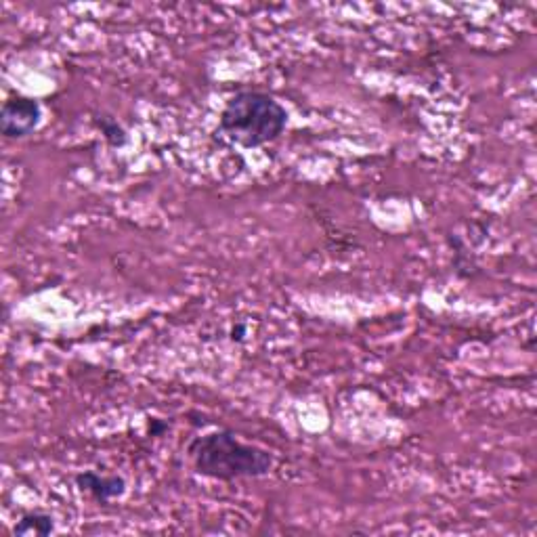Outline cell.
<instances>
[{
	"label": "cell",
	"instance_id": "obj_1",
	"mask_svg": "<svg viewBox=\"0 0 537 537\" xmlns=\"http://www.w3.org/2000/svg\"><path fill=\"white\" fill-rule=\"evenodd\" d=\"M187 451L198 475L219 481L265 477L273 468L269 451L242 443L231 431H217L193 439Z\"/></svg>",
	"mask_w": 537,
	"mask_h": 537
},
{
	"label": "cell",
	"instance_id": "obj_2",
	"mask_svg": "<svg viewBox=\"0 0 537 537\" xmlns=\"http://www.w3.org/2000/svg\"><path fill=\"white\" fill-rule=\"evenodd\" d=\"M286 107L261 91L235 93L221 114V133L242 147H261L286 131Z\"/></svg>",
	"mask_w": 537,
	"mask_h": 537
},
{
	"label": "cell",
	"instance_id": "obj_3",
	"mask_svg": "<svg viewBox=\"0 0 537 537\" xmlns=\"http://www.w3.org/2000/svg\"><path fill=\"white\" fill-rule=\"evenodd\" d=\"M40 120V103L30 97H13L5 101L3 112H0V128L7 139H24L32 135Z\"/></svg>",
	"mask_w": 537,
	"mask_h": 537
},
{
	"label": "cell",
	"instance_id": "obj_4",
	"mask_svg": "<svg viewBox=\"0 0 537 537\" xmlns=\"http://www.w3.org/2000/svg\"><path fill=\"white\" fill-rule=\"evenodd\" d=\"M76 483L82 491L91 493V496L101 504H107L124 496V491H126V483L122 477H101L95 470L80 472V475L76 477Z\"/></svg>",
	"mask_w": 537,
	"mask_h": 537
},
{
	"label": "cell",
	"instance_id": "obj_5",
	"mask_svg": "<svg viewBox=\"0 0 537 537\" xmlns=\"http://www.w3.org/2000/svg\"><path fill=\"white\" fill-rule=\"evenodd\" d=\"M55 529L53 517L45 512H28L24 519L15 525V535H49Z\"/></svg>",
	"mask_w": 537,
	"mask_h": 537
},
{
	"label": "cell",
	"instance_id": "obj_6",
	"mask_svg": "<svg viewBox=\"0 0 537 537\" xmlns=\"http://www.w3.org/2000/svg\"><path fill=\"white\" fill-rule=\"evenodd\" d=\"M99 126L103 128V135L107 137V141H110L114 147H118V145H122L126 141V135H124V131L118 126L116 120L103 118V120H99Z\"/></svg>",
	"mask_w": 537,
	"mask_h": 537
}]
</instances>
